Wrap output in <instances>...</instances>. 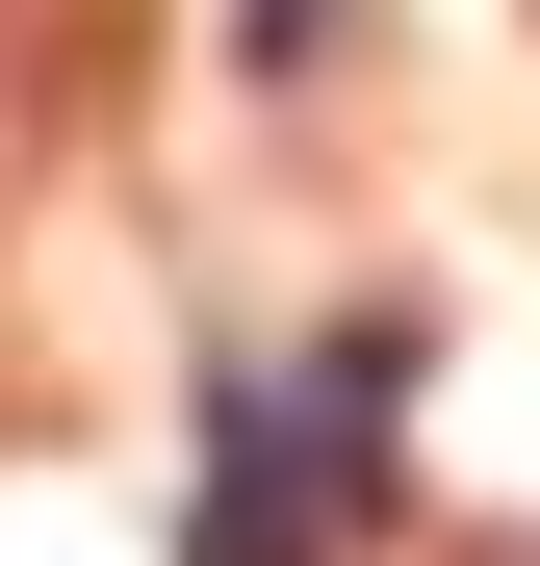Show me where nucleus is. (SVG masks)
Listing matches in <instances>:
<instances>
[{"instance_id": "1", "label": "nucleus", "mask_w": 540, "mask_h": 566, "mask_svg": "<svg viewBox=\"0 0 540 566\" xmlns=\"http://www.w3.org/2000/svg\"><path fill=\"white\" fill-rule=\"evenodd\" d=\"M387 490V335H335L309 387L232 412V490H207V566H335V515Z\"/></svg>"}, {"instance_id": "2", "label": "nucleus", "mask_w": 540, "mask_h": 566, "mask_svg": "<svg viewBox=\"0 0 540 566\" xmlns=\"http://www.w3.org/2000/svg\"><path fill=\"white\" fill-rule=\"evenodd\" d=\"M309 27H335V0H232V52H309Z\"/></svg>"}]
</instances>
